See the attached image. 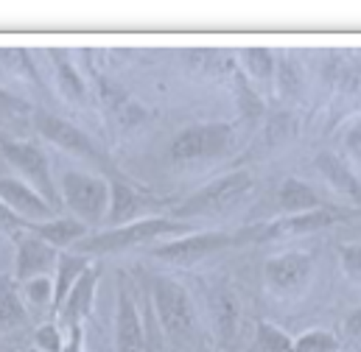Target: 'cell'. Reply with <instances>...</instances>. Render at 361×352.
<instances>
[{
	"label": "cell",
	"mask_w": 361,
	"mask_h": 352,
	"mask_svg": "<svg viewBox=\"0 0 361 352\" xmlns=\"http://www.w3.org/2000/svg\"><path fill=\"white\" fill-rule=\"evenodd\" d=\"M339 339L331 330H308L294 341V352H336Z\"/></svg>",
	"instance_id": "22"
},
{
	"label": "cell",
	"mask_w": 361,
	"mask_h": 352,
	"mask_svg": "<svg viewBox=\"0 0 361 352\" xmlns=\"http://www.w3.org/2000/svg\"><path fill=\"white\" fill-rule=\"evenodd\" d=\"M59 260L56 255V246H51L48 241H42L39 235H23L17 241V277L25 282V279H34V277H45Z\"/></svg>",
	"instance_id": "11"
},
{
	"label": "cell",
	"mask_w": 361,
	"mask_h": 352,
	"mask_svg": "<svg viewBox=\"0 0 361 352\" xmlns=\"http://www.w3.org/2000/svg\"><path fill=\"white\" fill-rule=\"evenodd\" d=\"M314 165H317V171L325 176V182H328L339 196H345L348 201H353V204L361 207V182L356 179V174L348 168L345 160H339V157L331 154V151H319L317 160H314Z\"/></svg>",
	"instance_id": "14"
},
{
	"label": "cell",
	"mask_w": 361,
	"mask_h": 352,
	"mask_svg": "<svg viewBox=\"0 0 361 352\" xmlns=\"http://www.w3.org/2000/svg\"><path fill=\"white\" fill-rule=\"evenodd\" d=\"M37 347L42 352H62V336L54 325H45L37 330Z\"/></svg>",
	"instance_id": "31"
},
{
	"label": "cell",
	"mask_w": 361,
	"mask_h": 352,
	"mask_svg": "<svg viewBox=\"0 0 361 352\" xmlns=\"http://www.w3.org/2000/svg\"><path fill=\"white\" fill-rule=\"evenodd\" d=\"M345 151H348V157L356 165H361V120L348 129V134H345Z\"/></svg>",
	"instance_id": "33"
},
{
	"label": "cell",
	"mask_w": 361,
	"mask_h": 352,
	"mask_svg": "<svg viewBox=\"0 0 361 352\" xmlns=\"http://www.w3.org/2000/svg\"><path fill=\"white\" fill-rule=\"evenodd\" d=\"M28 112H31V106H28L23 98L11 95L8 89H0V120L17 123V120H25Z\"/></svg>",
	"instance_id": "28"
},
{
	"label": "cell",
	"mask_w": 361,
	"mask_h": 352,
	"mask_svg": "<svg viewBox=\"0 0 361 352\" xmlns=\"http://www.w3.org/2000/svg\"><path fill=\"white\" fill-rule=\"evenodd\" d=\"M154 305L157 313L171 336H188L193 327V302L188 291L174 279H157L154 282Z\"/></svg>",
	"instance_id": "6"
},
{
	"label": "cell",
	"mask_w": 361,
	"mask_h": 352,
	"mask_svg": "<svg viewBox=\"0 0 361 352\" xmlns=\"http://www.w3.org/2000/svg\"><path fill=\"white\" fill-rule=\"evenodd\" d=\"M115 344L118 352H143V322L137 313V305L129 294V288H121L118 294V313H115Z\"/></svg>",
	"instance_id": "12"
},
{
	"label": "cell",
	"mask_w": 361,
	"mask_h": 352,
	"mask_svg": "<svg viewBox=\"0 0 361 352\" xmlns=\"http://www.w3.org/2000/svg\"><path fill=\"white\" fill-rule=\"evenodd\" d=\"M264 274H267L269 288L280 291V294L300 291L308 282V277H311V258L305 252H283V255H274L264 265Z\"/></svg>",
	"instance_id": "10"
},
{
	"label": "cell",
	"mask_w": 361,
	"mask_h": 352,
	"mask_svg": "<svg viewBox=\"0 0 361 352\" xmlns=\"http://www.w3.org/2000/svg\"><path fill=\"white\" fill-rule=\"evenodd\" d=\"M277 204L286 215H300V213H311V210H319L325 207L322 199L317 196V190L311 184H305L302 179H283L280 190H277Z\"/></svg>",
	"instance_id": "16"
},
{
	"label": "cell",
	"mask_w": 361,
	"mask_h": 352,
	"mask_svg": "<svg viewBox=\"0 0 361 352\" xmlns=\"http://www.w3.org/2000/svg\"><path fill=\"white\" fill-rule=\"evenodd\" d=\"M25 319V308L8 285H0V325H17Z\"/></svg>",
	"instance_id": "26"
},
{
	"label": "cell",
	"mask_w": 361,
	"mask_h": 352,
	"mask_svg": "<svg viewBox=\"0 0 361 352\" xmlns=\"http://www.w3.org/2000/svg\"><path fill=\"white\" fill-rule=\"evenodd\" d=\"M339 218H345L342 210L334 207H319L311 213H300V215H286L280 221H274L267 227V238H288V235H308L317 230H325L331 224H336Z\"/></svg>",
	"instance_id": "13"
},
{
	"label": "cell",
	"mask_w": 361,
	"mask_h": 352,
	"mask_svg": "<svg viewBox=\"0 0 361 352\" xmlns=\"http://www.w3.org/2000/svg\"><path fill=\"white\" fill-rule=\"evenodd\" d=\"M87 258L85 255H59L56 260V279H54V310L62 308V302L68 299L71 288L79 282V277L87 271Z\"/></svg>",
	"instance_id": "19"
},
{
	"label": "cell",
	"mask_w": 361,
	"mask_h": 352,
	"mask_svg": "<svg viewBox=\"0 0 361 352\" xmlns=\"http://www.w3.org/2000/svg\"><path fill=\"white\" fill-rule=\"evenodd\" d=\"M95 282H98V268H87V271L79 277V282L71 288V294H68V299L62 302V308L56 310L68 327H73V330H76V327H79V322L90 313L92 294H95Z\"/></svg>",
	"instance_id": "15"
},
{
	"label": "cell",
	"mask_w": 361,
	"mask_h": 352,
	"mask_svg": "<svg viewBox=\"0 0 361 352\" xmlns=\"http://www.w3.org/2000/svg\"><path fill=\"white\" fill-rule=\"evenodd\" d=\"M339 258H342V268L350 279L361 282V244H342L339 246Z\"/></svg>",
	"instance_id": "29"
},
{
	"label": "cell",
	"mask_w": 361,
	"mask_h": 352,
	"mask_svg": "<svg viewBox=\"0 0 361 352\" xmlns=\"http://www.w3.org/2000/svg\"><path fill=\"white\" fill-rule=\"evenodd\" d=\"M241 62H244L247 73H250L252 79H258V82L271 79L274 70H277L274 54L267 51V48H247V51H241Z\"/></svg>",
	"instance_id": "21"
},
{
	"label": "cell",
	"mask_w": 361,
	"mask_h": 352,
	"mask_svg": "<svg viewBox=\"0 0 361 352\" xmlns=\"http://www.w3.org/2000/svg\"><path fill=\"white\" fill-rule=\"evenodd\" d=\"M252 190H255V179L252 176L247 174V171H233V174L204 184L190 199H185L177 207V215L180 218H196V215L227 213V210L238 207L247 196H252Z\"/></svg>",
	"instance_id": "1"
},
{
	"label": "cell",
	"mask_w": 361,
	"mask_h": 352,
	"mask_svg": "<svg viewBox=\"0 0 361 352\" xmlns=\"http://www.w3.org/2000/svg\"><path fill=\"white\" fill-rule=\"evenodd\" d=\"M23 294L25 299L34 305V308H45L48 302L54 305V279L45 274V277H34V279H25L23 282Z\"/></svg>",
	"instance_id": "24"
},
{
	"label": "cell",
	"mask_w": 361,
	"mask_h": 352,
	"mask_svg": "<svg viewBox=\"0 0 361 352\" xmlns=\"http://www.w3.org/2000/svg\"><path fill=\"white\" fill-rule=\"evenodd\" d=\"M0 199L28 224H42L54 218V204L48 199H42L28 182L23 179H8L0 176Z\"/></svg>",
	"instance_id": "8"
},
{
	"label": "cell",
	"mask_w": 361,
	"mask_h": 352,
	"mask_svg": "<svg viewBox=\"0 0 361 352\" xmlns=\"http://www.w3.org/2000/svg\"><path fill=\"white\" fill-rule=\"evenodd\" d=\"M216 310H219V325H221V333L224 336H233V327H235V302L230 294L219 296L216 299Z\"/></svg>",
	"instance_id": "30"
},
{
	"label": "cell",
	"mask_w": 361,
	"mask_h": 352,
	"mask_svg": "<svg viewBox=\"0 0 361 352\" xmlns=\"http://www.w3.org/2000/svg\"><path fill=\"white\" fill-rule=\"evenodd\" d=\"M233 146V126L227 123H202L188 126L171 143V157L177 163H196V160H213L227 154Z\"/></svg>",
	"instance_id": "4"
},
{
	"label": "cell",
	"mask_w": 361,
	"mask_h": 352,
	"mask_svg": "<svg viewBox=\"0 0 361 352\" xmlns=\"http://www.w3.org/2000/svg\"><path fill=\"white\" fill-rule=\"evenodd\" d=\"M62 199L82 224H101L109 213V182L85 171H68L62 176Z\"/></svg>",
	"instance_id": "3"
},
{
	"label": "cell",
	"mask_w": 361,
	"mask_h": 352,
	"mask_svg": "<svg viewBox=\"0 0 361 352\" xmlns=\"http://www.w3.org/2000/svg\"><path fill=\"white\" fill-rule=\"evenodd\" d=\"M140 210H143V199L132 187H126L121 182L109 184V213H106V221L123 227V224L137 221V213Z\"/></svg>",
	"instance_id": "18"
},
{
	"label": "cell",
	"mask_w": 361,
	"mask_h": 352,
	"mask_svg": "<svg viewBox=\"0 0 361 352\" xmlns=\"http://www.w3.org/2000/svg\"><path fill=\"white\" fill-rule=\"evenodd\" d=\"M51 56H54V68H56V82H59V89H62L71 101L82 103V101H85V82L79 79L76 68L71 65V59H68L62 51H51Z\"/></svg>",
	"instance_id": "20"
},
{
	"label": "cell",
	"mask_w": 361,
	"mask_h": 352,
	"mask_svg": "<svg viewBox=\"0 0 361 352\" xmlns=\"http://www.w3.org/2000/svg\"><path fill=\"white\" fill-rule=\"evenodd\" d=\"M0 151L6 154V160L11 163V168H17V174L25 176V182L51 204L56 201V190L51 182V168H48V157L42 154L39 146L25 143V140H0Z\"/></svg>",
	"instance_id": "5"
},
{
	"label": "cell",
	"mask_w": 361,
	"mask_h": 352,
	"mask_svg": "<svg viewBox=\"0 0 361 352\" xmlns=\"http://www.w3.org/2000/svg\"><path fill=\"white\" fill-rule=\"evenodd\" d=\"M277 89H280V95H286V98H294L300 87H302V73H300V68H297V62H291V59H283L280 65H277Z\"/></svg>",
	"instance_id": "25"
},
{
	"label": "cell",
	"mask_w": 361,
	"mask_h": 352,
	"mask_svg": "<svg viewBox=\"0 0 361 352\" xmlns=\"http://www.w3.org/2000/svg\"><path fill=\"white\" fill-rule=\"evenodd\" d=\"M235 87H238V106H241V115L244 118H250V120H255V118H261V112H264V103H261V98L250 89L247 84V79L238 73L235 76Z\"/></svg>",
	"instance_id": "27"
},
{
	"label": "cell",
	"mask_w": 361,
	"mask_h": 352,
	"mask_svg": "<svg viewBox=\"0 0 361 352\" xmlns=\"http://www.w3.org/2000/svg\"><path fill=\"white\" fill-rule=\"evenodd\" d=\"M0 230L3 232H20V230H28V221H23L3 199H0Z\"/></svg>",
	"instance_id": "32"
},
{
	"label": "cell",
	"mask_w": 361,
	"mask_h": 352,
	"mask_svg": "<svg viewBox=\"0 0 361 352\" xmlns=\"http://www.w3.org/2000/svg\"><path fill=\"white\" fill-rule=\"evenodd\" d=\"M235 238L227 235V232H196V235H188V238H180V241H171V244H163L154 249V258L166 260V263H177V265H188L196 263L224 246H230Z\"/></svg>",
	"instance_id": "7"
},
{
	"label": "cell",
	"mask_w": 361,
	"mask_h": 352,
	"mask_svg": "<svg viewBox=\"0 0 361 352\" xmlns=\"http://www.w3.org/2000/svg\"><path fill=\"white\" fill-rule=\"evenodd\" d=\"M345 333H348L350 339H361V308H356V310L348 316V322H345Z\"/></svg>",
	"instance_id": "34"
},
{
	"label": "cell",
	"mask_w": 361,
	"mask_h": 352,
	"mask_svg": "<svg viewBox=\"0 0 361 352\" xmlns=\"http://www.w3.org/2000/svg\"><path fill=\"white\" fill-rule=\"evenodd\" d=\"M34 126L45 140H51L62 151H71V154H79V157H87V160H98V149L92 146V140L79 126H73V123H68L56 115H45V112L34 115Z\"/></svg>",
	"instance_id": "9"
},
{
	"label": "cell",
	"mask_w": 361,
	"mask_h": 352,
	"mask_svg": "<svg viewBox=\"0 0 361 352\" xmlns=\"http://www.w3.org/2000/svg\"><path fill=\"white\" fill-rule=\"evenodd\" d=\"M28 230L56 249L59 246H76L82 238H87V224H82L79 218H51L42 224H28Z\"/></svg>",
	"instance_id": "17"
},
{
	"label": "cell",
	"mask_w": 361,
	"mask_h": 352,
	"mask_svg": "<svg viewBox=\"0 0 361 352\" xmlns=\"http://www.w3.org/2000/svg\"><path fill=\"white\" fill-rule=\"evenodd\" d=\"M258 347L261 352H294V341L269 322H258Z\"/></svg>",
	"instance_id": "23"
},
{
	"label": "cell",
	"mask_w": 361,
	"mask_h": 352,
	"mask_svg": "<svg viewBox=\"0 0 361 352\" xmlns=\"http://www.w3.org/2000/svg\"><path fill=\"white\" fill-rule=\"evenodd\" d=\"M182 230H188V227L177 224V221H169V218H137L132 224H123V227H115V230H106L98 235H87L73 249L79 255H106V252H121V249L154 241L160 235L182 232Z\"/></svg>",
	"instance_id": "2"
}]
</instances>
